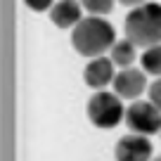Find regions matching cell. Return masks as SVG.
Returning a JSON list of instances; mask_svg holds the SVG:
<instances>
[{
    "label": "cell",
    "mask_w": 161,
    "mask_h": 161,
    "mask_svg": "<svg viewBox=\"0 0 161 161\" xmlns=\"http://www.w3.org/2000/svg\"><path fill=\"white\" fill-rule=\"evenodd\" d=\"M71 43H74L76 52L83 57H102L104 50L114 47L116 43V31L109 21L102 17H86L71 31Z\"/></svg>",
    "instance_id": "6da1fadb"
},
{
    "label": "cell",
    "mask_w": 161,
    "mask_h": 161,
    "mask_svg": "<svg viewBox=\"0 0 161 161\" xmlns=\"http://www.w3.org/2000/svg\"><path fill=\"white\" fill-rule=\"evenodd\" d=\"M126 38L137 47H152L161 43V5L145 3L128 12Z\"/></svg>",
    "instance_id": "7a4b0ae2"
},
{
    "label": "cell",
    "mask_w": 161,
    "mask_h": 161,
    "mask_svg": "<svg viewBox=\"0 0 161 161\" xmlns=\"http://www.w3.org/2000/svg\"><path fill=\"white\" fill-rule=\"evenodd\" d=\"M88 116H90V121L97 128H114V126H119L121 119H126L121 97L116 92H107V90H100L90 97Z\"/></svg>",
    "instance_id": "3957f363"
},
{
    "label": "cell",
    "mask_w": 161,
    "mask_h": 161,
    "mask_svg": "<svg viewBox=\"0 0 161 161\" xmlns=\"http://www.w3.org/2000/svg\"><path fill=\"white\" fill-rule=\"evenodd\" d=\"M126 123L137 135H154L161 130V109L152 102H133L126 109Z\"/></svg>",
    "instance_id": "277c9868"
},
{
    "label": "cell",
    "mask_w": 161,
    "mask_h": 161,
    "mask_svg": "<svg viewBox=\"0 0 161 161\" xmlns=\"http://www.w3.org/2000/svg\"><path fill=\"white\" fill-rule=\"evenodd\" d=\"M152 156V142L147 135H123L116 142V161H149Z\"/></svg>",
    "instance_id": "5b68a950"
},
{
    "label": "cell",
    "mask_w": 161,
    "mask_h": 161,
    "mask_svg": "<svg viewBox=\"0 0 161 161\" xmlns=\"http://www.w3.org/2000/svg\"><path fill=\"white\" fill-rule=\"evenodd\" d=\"M147 88V78L140 69H121L114 78V92L123 100H135Z\"/></svg>",
    "instance_id": "8992f818"
},
{
    "label": "cell",
    "mask_w": 161,
    "mask_h": 161,
    "mask_svg": "<svg viewBox=\"0 0 161 161\" xmlns=\"http://www.w3.org/2000/svg\"><path fill=\"white\" fill-rule=\"evenodd\" d=\"M83 78H86V83L90 88H104L107 83H114V78H116L114 62L107 59V57H95V59L86 66Z\"/></svg>",
    "instance_id": "52a82bcc"
},
{
    "label": "cell",
    "mask_w": 161,
    "mask_h": 161,
    "mask_svg": "<svg viewBox=\"0 0 161 161\" xmlns=\"http://www.w3.org/2000/svg\"><path fill=\"white\" fill-rule=\"evenodd\" d=\"M50 19L55 21V26H59V29H71V26H76L83 19V17H80V5L76 0H59L50 10Z\"/></svg>",
    "instance_id": "ba28073f"
},
{
    "label": "cell",
    "mask_w": 161,
    "mask_h": 161,
    "mask_svg": "<svg viewBox=\"0 0 161 161\" xmlns=\"http://www.w3.org/2000/svg\"><path fill=\"white\" fill-rule=\"evenodd\" d=\"M135 47H137V45H133L128 38L116 40L114 47H111V62H114V64H119V66H126V69H128V66L135 62Z\"/></svg>",
    "instance_id": "9c48e42d"
},
{
    "label": "cell",
    "mask_w": 161,
    "mask_h": 161,
    "mask_svg": "<svg viewBox=\"0 0 161 161\" xmlns=\"http://www.w3.org/2000/svg\"><path fill=\"white\" fill-rule=\"evenodd\" d=\"M142 69L161 78V43L147 47V50L142 52Z\"/></svg>",
    "instance_id": "30bf717a"
},
{
    "label": "cell",
    "mask_w": 161,
    "mask_h": 161,
    "mask_svg": "<svg viewBox=\"0 0 161 161\" xmlns=\"http://www.w3.org/2000/svg\"><path fill=\"white\" fill-rule=\"evenodd\" d=\"M80 5L86 7L92 17H100V14H107L111 12L114 7V0H80Z\"/></svg>",
    "instance_id": "8fae6325"
},
{
    "label": "cell",
    "mask_w": 161,
    "mask_h": 161,
    "mask_svg": "<svg viewBox=\"0 0 161 161\" xmlns=\"http://www.w3.org/2000/svg\"><path fill=\"white\" fill-rule=\"evenodd\" d=\"M147 92H149V102L156 107V109H161V78H156L154 83L147 88Z\"/></svg>",
    "instance_id": "7c38bea8"
},
{
    "label": "cell",
    "mask_w": 161,
    "mask_h": 161,
    "mask_svg": "<svg viewBox=\"0 0 161 161\" xmlns=\"http://www.w3.org/2000/svg\"><path fill=\"white\" fill-rule=\"evenodd\" d=\"M26 5H29L31 10H36V12H43V10H47V7H55L52 0H26Z\"/></svg>",
    "instance_id": "4fadbf2b"
},
{
    "label": "cell",
    "mask_w": 161,
    "mask_h": 161,
    "mask_svg": "<svg viewBox=\"0 0 161 161\" xmlns=\"http://www.w3.org/2000/svg\"><path fill=\"white\" fill-rule=\"evenodd\" d=\"M121 5H128V7H140L145 5V0H119Z\"/></svg>",
    "instance_id": "5bb4252c"
},
{
    "label": "cell",
    "mask_w": 161,
    "mask_h": 161,
    "mask_svg": "<svg viewBox=\"0 0 161 161\" xmlns=\"http://www.w3.org/2000/svg\"><path fill=\"white\" fill-rule=\"evenodd\" d=\"M154 161H161V156H156V159H154Z\"/></svg>",
    "instance_id": "9a60e30c"
}]
</instances>
